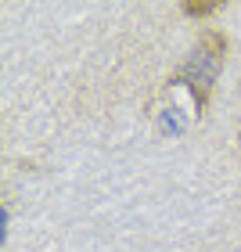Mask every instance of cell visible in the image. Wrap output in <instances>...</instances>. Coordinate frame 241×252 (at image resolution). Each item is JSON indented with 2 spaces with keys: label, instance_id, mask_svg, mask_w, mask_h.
<instances>
[{
  "label": "cell",
  "instance_id": "7a4b0ae2",
  "mask_svg": "<svg viewBox=\"0 0 241 252\" xmlns=\"http://www.w3.org/2000/svg\"><path fill=\"white\" fill-rule=\"evenodd\" d=\"M180 11H183L187 18H209V15H216V11H220V4H183Z\"/></svg>",
  "mask_w": 241,
  "mask_h": 252
},
{
  "label": "cell",
  "instance_id": "6da1fadb",
  "mask_svg": "<svg viewBox=\"0 0 241 252\" xmlns=\"http://www.w3.org/2000/svg\"><path fill=\"white\" fill-rule=\"evenodd\" d=\"M223 54H227V40H223V32H216V29H205L198 40H194V47L191 54L180 62L177 68V83H183L194 94V108H205L212 101V87H216V76H220V68H223Z\"/></svg>",
  "mask_w": 241,
  "mask_h": 252
}]
</instances>
